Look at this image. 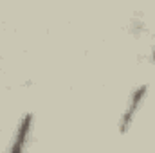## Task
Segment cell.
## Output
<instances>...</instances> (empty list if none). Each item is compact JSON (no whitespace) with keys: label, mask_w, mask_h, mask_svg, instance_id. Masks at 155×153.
<instances>
[{"label":"cell","mask_w":155,"mask_h":153,"mask_svg":"<svg viewBox=\"0 0 155 153\" xmlns=\"http://www.w3.org/2000/svg\"><path fill=\"white\" fill-rule=\"evenodd\" d=\"M148 97V85L146 83H141L137 85L132 92H130V97H128V103L123 110V114L119 117V133H128L135 122V117L139 114V110L143 108L144 101Z\"/></svg>","instance_id":"cell-1"},{"label":"cell","mask_w":155,"mask_h":153,"mask_svg":"<svg viewBox=\"0 0 155 153\" xmlns=\"http://www.w3.org/2000/svg\"><path fill=\"white\" fill-rule=\"evenodd\" d=\"M33 128H35V114L33 112H27V114L22 115V119L18 121V126H16V132L13 135V141H11L9 150L13 153L24 151L27 148L29 141H31Z\"/></svg>","instance_id":"cell-2"},{"label":"cell","mask_w":155,"mask_h":153,"mask_svg":"<svg viewBox=\"0 0 155 153\" xmlns=\"http://www.w3.org/2000/svg\"><path fill=\"white\" fill-rule=\"evenodd\" d=\"M150 60H152V63L155 65V45H153V50H152V54H150Z\"/></svg>","instance_id":"cell-3"}]
</instances>
